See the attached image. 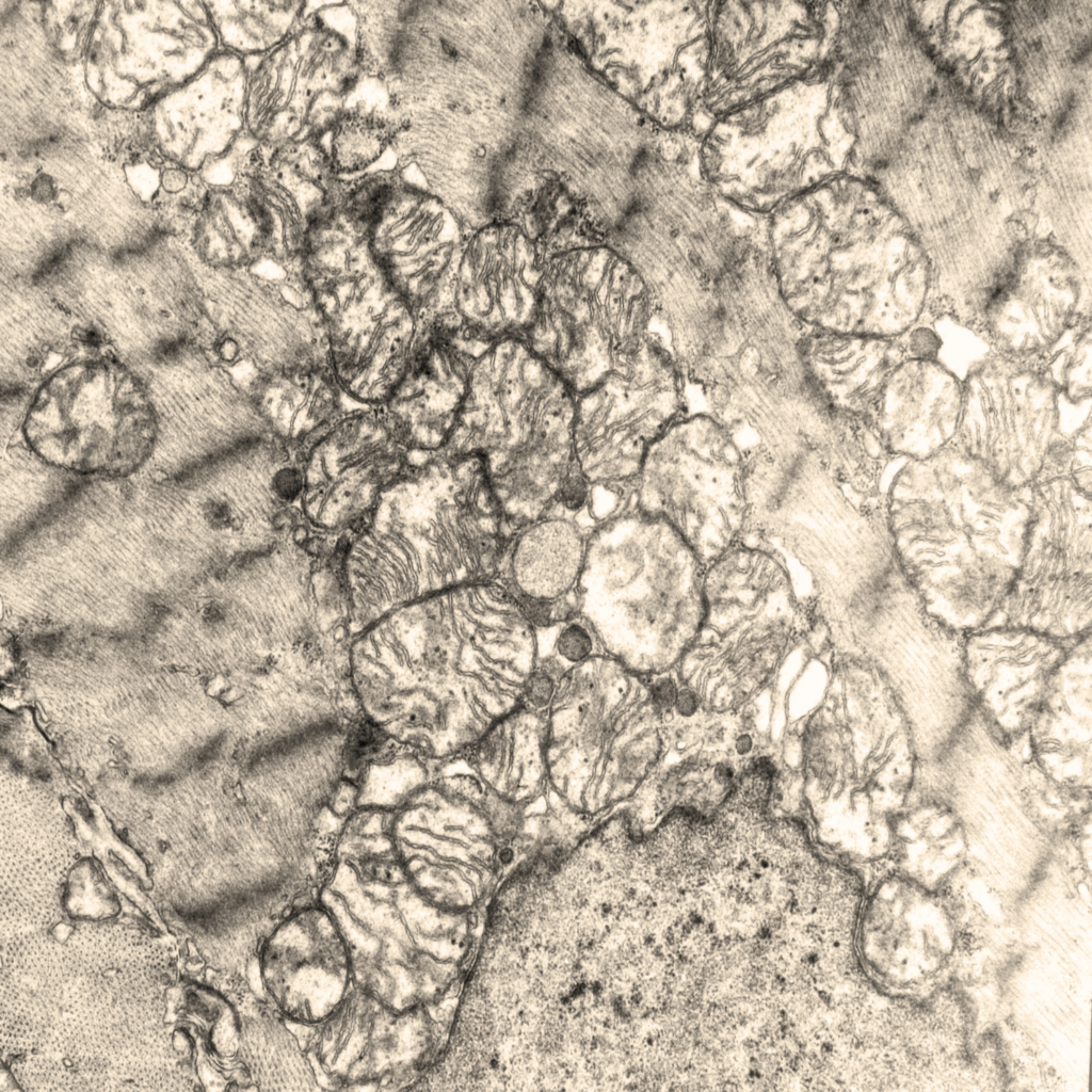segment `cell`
Listing matches in <instances>:
<instances>
[{"label":"cell","instance_id":"24","mask_svg":"<svg viewBox=\"0 0 1092 1092\" xmlns=\"http://www.w3.org/2000/svg\"><path fill=\"white\" fill-rule=\"evenodd\" d=\"M1030 755L1054 781L1091 793L1092 633L1078 639L1053 674L1028 730Z\"/></svg>","mask_w":1092,"mask_h":1092},{"label":"cell","instance_id":"32","mask_svg":"<svg viewBox=\"0 0 1092 1092\" xmlns=\"http://www.w3.org/2000/svg\"><path fill=\"white\" fill-rule=\"evenodd\" d=\"M1018 782L1026 815L1054 846L1091 824L1092 794L1054 781L1030 751L1022 754Z\"/></svg>","mask_w":1092,"mask_h":1092},{"label":"cell","instance_id":"2","mask_svg":"<svg viewBox=\"0 0 1092 1092\" xmlns=\"http://www.w3.org/2000/svg\"><path fill=\"white\" fill-rule=\"evenodd\" d=\"M768 248L784 302L808 327L897 338L927 314L931 266L900 225L780 224Z\"/></svg>","mask_w":1092,"mask_h":1092},{"label":"cell","instance_id":"5","mask_svg":"<svg viewBox=\"0 0 1092 1092\" xmlns=\"http://www.w3.org/2000/svg\"><path fill=\"white\" fill-rule=\"evenodd\" d=\"M652 301L633 266L601 240L546 252L541 300L524 339L575 395L628 365L648 337Z\"/></svg>","mask_w":1092,"mask_h":1092},{"label":"cell","instance_id":"41","mask_svg":"<svg viewBox=\"0 0 1092 1092\" xmlns=\"http://www.w3.org/2000/svg\"><path fill=\"white\" fill-rule=\"evenodd\" d=\"M432 714L423 706H415L405 718L406 725L411 727L427 726L432 723Z\"/></svg>","mask_w":1092,"mask_h":1092},{"label":"cell","instance_id":"37","mask_svg":"<svg viewBox=\"0 0 1092 1092\" xmlns=\"http://www.w3.org/2000/svg\"><path fill=\"white\" fill-rule=\"evenodd\" d=\"M593 647L592 631H590L585 623H565L556 640V648L559 655L573 663L587 660Z\"/></svg>","mask_w":1092,"mask_h":1092},{"label":"cell","instance_id":"23","mask_svg":"<svg viewBox=\"0 0 1092 1092\" xmlns=\"http://www.w3.org/2000/svg\"><path fill=\"white\" fill-rule=\"evenodd\" d=\"M963 384L937 358L911 357L886 380L872 421L896 456L926 459L957 436Z\"/></svg>","mask_w":1092,"mask_h":1092},{"label":"cell","instance_id":"1","mask_svg":"<svg viewBox=\"0 0 1092 1092\" xmlns=\"http://www.w3.org/2000/svg\"><path fill=\"white\" fill-rule=\"evenodd\" d=\"M575 408L572 388L524 338L491 342L476 358L445 451L482 457L512 533L549 514L579 471Z\"/></svg>","mask_w":1092,"mask_h":1092},{"label":"cell","instance_id":"7","mask_svg":"<svg viewBox=\"0 0 1092 1092\" xmlns=\"http://www.w3.org/2000/svg\"><path fill=\"white\" fill-rule=\"evenodd\" d=\"M300 266L339 386L366 407L382 406L404 376L423 324L374 262L365 235L338 221L311 236Z\"/></svg>","mask_w":1092,"mask_h":1092},{"label":"cell","instance_id":"43","mask_svg":"<svg viewBox=\"0 0 1092 1092\" xmlns=\"http://www.w3.org/2000/svg\"><path fill=\"white\" fill-rule=\"evenodd\" d=\"M293 537H294V541L298 544H303L304 545L306 543V541H307V531H306V529L303 528V527L296 528L294 530V532H293Z\"/></svg>","mask_w":1092,"mask_h":1092},{"label":"cell","instance_id":"39","mask_svg":"<svg viewBox=\"0 0 1092 1092\" xmlns=\"http://www.w3.org/2000/svg\"><path fill=\"white\" fill-rule=\"evenodd\" d=\"M273 488L282 499H292L302 488V477L294 468H283L273 480Z\"/></svg>","mask_w":1092,"mask_h":1092},{"label":"cell","instance_id":"31","mask_svg":"<svg viewBox=\"0 0 1092 1092\" xmlns=\"http://www.w3.org/2000/svg\"><path fill=\"white\" fill-rule=\"evenodd\" d=\"M401 124L389 101L352 103L327 134L325 146L335 173L343 178L367 172L392 149Z\"/></svg>","mask_w":1092,"mask_h":1092},{"label":"cell","instance_id":"20","mask_svg":"<svg viewBox=\"0 0 1092 1092\" xmlns=\"http://www.w3.org/2000/svg\"><path fill=\"white\" fill-rule=\"evenodd\" d=\"M488 343L469 336L454 316L423 324L404 376L379 406L403 446L446 449L467 396L473 363Z\"/></svg>","mask_w":1092,"mask_h":1092},{"label":"cell","instance_id":"9","mask_svg":"<svg viewBox=\"0 0 1092 1092\" xmlns=\"http://www.w3.org/2000/svg\"><path fill=\"white\" fill-rule=\"evenodd\" d=\"M309 6L288 39L246 59V133L260 144L323 140L367 78L351 2Z\"/></svg>","mask_w":1092,"mask_h":1092},{"label":"cell","instance_id":"38","mask_svg":"<svg viewBox=\"0 0 1092 1092\" xmlns=\"http://www.w3.org/2000/svg\"><path fill=\"white\" fill-rule=\"evenodd\" d=\"M555 679L541 668L531 672L524 684L527 701L535 708L546 707L555 694Z\"/></svg>","mask_w":1092,"mask_h":1092},{"label":"cell","instance_id":"30","mask_svg":"<svg viewBox=\"0 0 1092 1092\" xmlns=\"http://www.w3.org/2000/svg\"><path fill=\"white\" fill-rule=\"evenodd\" d=\"M214 5L212 22L225 51L251 59L288 39L303 22L309 2L257 0Z\"/></svg>","mask_w":1092,"mask_h":1092},{"label":"cell","instance_id":"4","mask_svg":"<svg viewBox=\"0 0 1092 1092\" xmlns=\"http://www.w3.org/2000/svg\"><path fill=\"white\" fill-rule=\"evenodd\" d=\"M704 571L675 529L635 508L603 521L588 537L577 609L606 642L672 663L700 629Z\"/></svg>","mask_w":1092,"mask_h":1092},{"label":"cell","instance_id":"27","mask_svg":"<svg viewBox=\"0 0 1092 1092\" xmlns=\"http://www.w3.org/2000/svg\"><path fill=\"white\" fill-rule=\"evenodd\" d=\"M269 435L307 454L346 414L328 365L259 374L246 387Z\"/></svg>","mask_w":1092,"mask_h":1092},{"label":"cell","instance_id":"14","mask_svg":"<svg viewBox=\"0 0 1092 1092\" xmlns=\"http://www.w3.org/2000/svg\"><path fill=\"white\" fill-rule=\"evenodd\" d=\"M684 414L680 371L648 336L628 365L576 395L575 460L589 487L633 488L651 444Z\"/></svg>","mask_w":1092,"mask_h":1092},{"label":"cell","instance_id":"25","mask_svg":"<svg viewBox=\"0 0 1092 1092\" xmlns=\"http://www.w3.org/2000/svg\"><path fill=\"white\" fill-rule=\"evenodd\" d=\"M802 356L814 383L835 411L871 421L886 380L909 358L901 336L812 327L802 339Z\"/></svg>","mask_w":1092,"mask_h":1092},{"label":"cell","instance_id":"36","mask_svg":"<svg viewBox=\"0 0 1092 1092\" xmlns=\"http://www.w3.org/2000/svg\"><path fill=\"white\" fill-rule=\"evenodd\" d=\"M482 809L488 826L497 837L508 840L520 832L523 814L520 807L510 799L488 792L483 798Z\"/></svg>","mask_w":1092,"mask_h":1092},{"label":"cell","instance_id":"26","mask_svg":"<svg viewBox=\"0 0 1092 1092\" xmlns=\"http://www.w3.org/2000/svg\"><path fill=\"white\" fill-rule=\"evenodd\" d=\"M512 536L505 545L508 588L527 606L534 624L546 626L551 607L576 594L588 537L573 520L550 514Z\"/></svg>","mask_w":1092,"mask_h":1092},{"label":"cell","instance_id":"28","mask_svg":"<svg viewBox=\"0 0 1092 1092\" xmlns=\"http://www.w3.org/2000/svg\"><path fill=\"white\" fill-rule=\"evenodd\" d=\"M194 246L208 269H242L271 260L268 229L243 167V154L236 172L207 202Z\"/></svg>","mask_w":1092,"mask_h":1092},{"label":"cell","instance_id":"13","mask_svg":"<svg viewBox=\"0 0 1092 1092\" xmlns=\"http://www.w3.org/2000/svg\"><path fill=\"white\" fill-rule=\"evenodd\" d=\"M1070 479L1033 484L1018 572L985 628L1024 627L1062 641L1092 627V499Z\"/></svg>","mask_w":1092,"mask_h":1092},{"label":"cell","instance_id":"33","mask_svg":"<svg viewBox=\"0 0 1092 1092\" xmlns=\"http://www.w3.org/2000/svg\"><path fill=\"white\" fill-rule=\"evenodd\" d=\"M1091 314H1081L1046 350L1028 359L1073 405L1091 400Z\"/></svg>","mask_w":1092,"mask_h":1092},{"label":"cell","instance_id":"16","mask_svg":"<svg viewBox=\"0 0 1092 1092\" xmlns=\"http://www.w3.org/2000/svg\"><path fill=\"white\" fill-rule=\"evenodd\" d=\"M469 234L438 197L405 181L365 237L381 272L425 324L454 315L456 272Z\"/></svg>","mask_w":1092,"mask_h":1092},{"label":"cell","instance_id":"34","mask_svg":"<svg viewBox=\"0 0 1092 1092\" xmlns=\"http://www.w3.org/2000/svg\"><path fill=\"white\" fill-rule=\"evenodd\" d=\"M404 183L405 180L396 165L390 168L367 171L352 177H341L335 216L353 230L365 235Z\"/></svg>","mask_w":1092,"mask_h":1092},{"label":"cell","instance_id":"12","mask_svg":"<svg viewBox=\"0 0 1092 1092\" xmlns=\"http://www.w3.org/2000/svg\"><path fill=\"white\" fill-rule=\"evenodd\" d=\"M262 266V273L257 264L206 268L207 280L200 286L208 353L228 370L236 364L251 366L254 378L327 365L322 324L300 261L264 260Z\"/></svg>","mask_w":1092,"mask_h":1092},{"label":"cell","instance_id":"18","mask_svg":"<svg viewBox=\"0 0 1092 1092\" xmlns=\"http://www.w3.org/2000/svg\"><path fill=\"white\" fill-rule=\"evenodd\" d=\"M546 253L516 222L471 231L459 263L453 314L483 342L524 338L541 300Z\"/></svg>","mask_w":1092,"mask_h":1092},{"label":"cell","instance_id":"22","mask_svg":"<svg viewBox=\"0 0 1092 1092\" xmlns=\"http://www.w3.org/2000/svg\"><path fill=\"white\" fill-rule=\"evenodd\" d=\"M90 330L39 283L6 280L1 299L3 390L18 396L37 388L85 354Z\"/></svg>","mask_w":1092,"mask_h":1092},{"label":"cell","instance_id":"17","mask_svg":"<svg viewBox=\"0 0 1092 1092\" xmlns=\"http://www.w3.org/2000/svg\"><path fill=\"white\" fill-rule=\"evenodd\" d=\"M1090 279L1062 246L1030 239L973 332L991 353L1028 360L1051 346L1079 315L1091 314Z\"/></svg>","mask_w":1092,"mask_h":1092},{"label":"cell","instance_id":"21","mask_svg":"<svg viewBox=\"0 0 1092 1092\" xmlns=\"http://www.w3.org/2000/svg\"><path fill=\"white\" fill-rule=\"evenodd\" d=\"M243 166L267 225L271 259L298 262L309 237L335 214L341 177L325 143L310 139L264 145L252 140Z\"/></svg>","mask_w":1092,"mask_h":1092},{"label":"cell","instance_id":"11","mask_svg":"<svg viewBox=\"0 0 1092 1092\" xmlns=\"http://www.w3.org/2000/svg\"><path fill=\"white\" fill-rule=\"evenodd\" d=\"M703 594V620L682 657L768 670L791 646L825 630L815 597H797L766 540L744 537L706 564Z\"/></svg>","mask_w":1092,"mask_h":1092},{"label":"cell","instance_id":"3","mask_svg":"<svg viewBox=\"0 0 1092 1092\" xmlns=\"http://www.w3.org/2000/svg\"><path fill=\"white\" fill-rule=\"evenodd\" d=\"M1032 485L1015 488L954 441L922 460L905 459L886 489V516L899 563L921 591L1019 567Z\"/></svg>","mask_w":1092,"mask_h":1092},{"label":"cell","instance_id":"42","mask_svg":"<svg viewBox=\"0 0 1092 1092\" xmlns=\"http://www.w3.org/2000/svg\"><path fill=\"white\" fill-rule=\"evenodd\" d=\"M675 702L677 709L684 713H689L696 708L695 697L688 691H681Z\"/></svg>","mask_w":1092,"mask_h":1092},{"label":"cell","instance_id":"40","mask_svg":"<svg viewBox=\"0 0 1092 1092\" xmlns=\"http://www.w3.org/2000/svg\"><path fill=\"white\" fill-rule=\"evenodd\" d=\"M653 703L660 709L671 707L676 701L675 687L668 678L658 679L652 687Z\"/></svg>","mask_w":1092,"mask_h":1092},{"label":"cell","instance_id":"15","mask_svg":"<svg viewBox=\"0 0 1092 1092\" xmlns=\"http://www.w3.org/2000/svg\"><path fill=\"white\" fill-rule=\"evenodd\" d=\"M963 384L954 443L1005 483L1033 485L1060 428V394L1029 362L994 353L974 365Z\"/></svg>","mask_w":1092,"mask_h":1092},{"label":"cell","instance_id":"19","mask_svg":"<svg viewBox=\"0 0 1092 1092\" xmlns=\"http://www.w3.org/2000/svg\"><path fill=\"white\" fill-rule=\"evenodd\" d=\"M1077 640L1010 626L965 637L963 677L970 702L1000 744L1011 750L1028 740L1050 678Z\"/></svg>","mask_w":1092,"mask_h":1092},{"label":"cell","instance_id":"35","mask_svg":"<svg viewBox=\"0 0 1092 1092\" xmlns=\"http://www.w3.org/2000/svg\"><path fill=\"white\" fill-rule=\"evenodd\" d=\"M386 739V733L372 720L364 718L355 721L344 745L343 757L348 769L360 768L368 758L380 752Z\"/></svg>","mask_w":1092,"mask_h":1092},{"label":"cell","instance_id":"29","mask_svg":"<svg viewBox=\"0 0 1092 1092\" xmlns=\"http://www.w3.org/2000/svg\"><path fill=\"white\" fill-rule=\"evenodd\" d=\"M892 849L902 869L913 877L942 878L960 868L968 853L960 818L942 798L912 791L890 816Z\"/></svg>","mask_w":1092,"mask_h":1092},{"label":"cell","instance_id":"6","mask_svg":"<svg viewBox=\"0 0 1092 1092\" xmlns=\"http://www.w3.org/2000/svg\"><path fill=\"white\" fill-rule=\"evenodd\" d=\"M37 283L134 368L193 346L205 326L202 286L167 245L123 252L78 245Z\"/></svg>","mask_w":1092,"mask_h":1092},{"label":"cell","instance_id":"10","mask_svg":"<svg viewBox=\"0 0 1092 1092\" xmlns=\"http://www.w3.org/2000/svg\"><path fill=\"white\" fill-rule=\"evenodd\" d=\"M744 475L729 431L707 413H686L648 447L635 508L668 523L706 565L745 536Z\"/></svg>","mask_w":1092,"mask_h":1092},{"label":"cell","instance_id":"8","mask_svg":"<svg viewBox=\"0 0 1092 1092\" xmlns=\"http://www.w3.org/2000/svg\"><path fill=\"white\" fill-rule=\"evenodd\" d=\"M22 433L51 466L126 476L152 454L157 424L142 374L116 356L91 355L33 390Z\"/></svg>","mask_w":1092,"mask_h":1092}]
</instances>
